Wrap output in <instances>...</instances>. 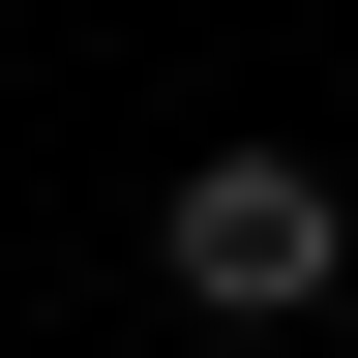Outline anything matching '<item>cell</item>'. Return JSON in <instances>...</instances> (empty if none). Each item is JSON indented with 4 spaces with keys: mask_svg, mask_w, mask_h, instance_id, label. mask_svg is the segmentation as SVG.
<instances>
[{
    "mask_svg": "<svg viewBox=\"0 0 358 358\" xmlns=\"http://www.w3.org/2000/svg\"><path fill=\"white\" fill-rule=\"evenodd\" d=\"M150 239H179V299H209V329H299V299L358 268V179H329V150H179Z\"/></svg>",
    "mask_w": 358,
    "mask_h": 358,
    "instance_id": "obj_1",
    "label": "cell"
}]
</instances>
